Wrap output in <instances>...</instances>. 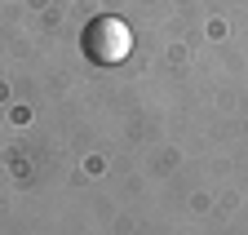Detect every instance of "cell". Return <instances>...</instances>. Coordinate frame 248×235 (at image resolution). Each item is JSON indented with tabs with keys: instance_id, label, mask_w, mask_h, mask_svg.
Masks as SVG:
<instances>
[{
	"instance_id": "obj_1",
	"label": "cell",
	"mask_w": 248,
	"mask_h": 235,
	"mask_svg": "<svg viewBox=\"0 0 248 235\" xmlns=\"http://www.w3.org/2000/svg\"><path fill=\"white\" fill-rule=\"evenodd\" d=\"M84 53H89V63H98V67H120L124 58L133 53V31H129V22L115 18V14H102V18H93L84 27V36H80Z\"/></svg>"
}]
</instances>
